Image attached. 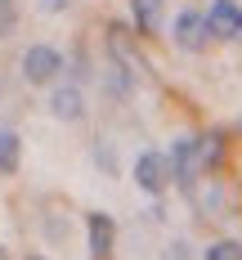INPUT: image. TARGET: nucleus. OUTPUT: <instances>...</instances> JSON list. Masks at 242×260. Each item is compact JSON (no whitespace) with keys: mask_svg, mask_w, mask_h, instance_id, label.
Listing matches in <instances>:
<instances>
[{"mask_svg":"<svg viewBox=\"0 0 242 260\" xmlns=\"http://www.w3.org/2000/svg\"><path fill=\"white\" fill-rule=\"evenodd\" d=\"M170 175H175L170 157H161V153H139V161H134V180H139L144 193H161V188L170 184Z\"/></svg>","mask_w":242,"mask_h":260,"instance_id":"1","label":"nucleus"},{"mask_svg":"<svg viewBox=\"0 0 242 260\" xmlns=\"http://www.w3.org/2000/svg\"><path fill=\"white\" fill-rule=\"evenodd\" d=\"M58 68H63V54L50 50V45H31V50L23 54V77L31 81V85L54 81V77H58Z\"/></svg>","mask_w":242,"mask_h":260,"instance_id":"2","label":"nucleus"},{"mask_svg":"<svg viewBox=\"0 0 242 260\" xmlns=\"http://www.w3.org/2000/svg\"><path fill=\"white\" fill-rule=\"evenodd\" d=\"M175 41H180V45H184V50H206V41H211V23H206V14H193V9H188V14H180V18H175Z\"/></svg>","mask_w":242,"mask_h":260,"instance_id":"3","label":"nucleus"},{"mask_svg":"<svg viewBox=\"0 0 242 260\" xmlns=\"http://www.w3.org/2000/svg\"><path fill=\"white\" fill-rule=\"evenodd\" d=\"M85 229H90V260H108L112 256V242H117V224L108 220L103 211H90Z\"/></svg>","mask_w":242,"mask_h":260,"instance_id":"4","label":"nucleus"},{"mask_svg":"<svg viewBox=\"0 0 242 260\" xmlns=\"http://www.w3.org/2000/svg\"><path fill=\"white\" fill-rule=\"evenodd\" d=\"M206 23H211V36H220V41H233L242 31V9L233 5V0H215L211 14H206Z\"/></svg>","mask_w":242,"mask_h":260,"instance_id":"5","label":"nucleus"},{"mask_svg":"<svg viewBox=\"0 0 242 260\" xmlns=\"http://www.w3.org/2000/svg\"><path fill=\"white\" fill-rule=\"evenodd\" d=\"M108 50H112V58H126V63H130V72H139V68H144V63L134 58L130 27H121V23H112V27H108Z\"/></svg>","mask_w":242,"mask_h":260,"instance_id":"6","label":"nucleus"},{"mask_svg":"<svg viewBox=\"0 0 242 260\" xmlns=\"http://www.w3.org/2000/svg\"><path fill=\"white\" fill-rule=\"evenodd\" d=\"M130 14H134V31L148 36L161 27V0H130Z\"/></svg>","mask_w":242,"mask_h":260,"instance_id":"7","label":"nucleus"},{"mask_svg":"<svg viewBox=\"0 0 242 260\" xmlns=\"http://www.w3.org/2000/svg\"><path fill=\"white\" fill-rule=\"evenodd\" d=\"M54 117H63V121H77L81 112H85V104H81V90H72V85H63V90H54Z\"/></svg>","mask_w":242,"mask_h":260,"instance_id":"8","label":"nucleus"},{"mask_svg":"<svg viewBox=\"0 0 242 260\" xmlns=\"http://www.w3.org/2000/svg\"><path fill=\"white\" fill-rule=\"evenodd\" d=\"M18 161H23V139H18L14 130H0V171H5V175H14V171H18Z\"/></svg>","mask_w":242,"mask_h":260,"instance_id":"9","label":"nucleus"},{"mask_svg":"<svg viewBox=\"0 0 242 260\" xmlns=\"http://www.w3.org/2000/svg\"><path fill=\"white\" fill-rule=\"evenodd\" d=\"M220 157H224V139L220 135H197V161H202V171L220 166Z\"/></svg>","mask_w":242,"mask_h":260,"instance_id":"10","label":"nucleus"},{"mask_svg":"<svg viewBox=\"0 0 242 260\" xmlns=\"http://www.w3.org/2000/svg\"><path fill=\"white\" fill-rule=\"evenodd\" d=\"M206 260H242V242L220 238V242H211V247H206Z\"/></svg>","mask_w":242,"mask_h":260,"instance_id":"11","label":"nucleus"},{"mask_svg":"<svg viewBox=\"0 0 242 260\" xmlns=\"http://www.w3.org/2000/svg\"><path fill=\"white\" fill-rule=\"evenodd\" d=\"M14 23H18V5L14 0H0V36H9Z\"/></svg>","mask_w":242,"mask_h":260,"instance_id":"12","label":"nucleus"},{"mask_svg":"<svg viewBox=\"0 0 242 260\" xmlns=\"http://www.w3.org/2000/svg\"><path fill=\"white\" fill-rule=\"evenodd\" d=\"M41 9H50V14H58V9H67V0H41Z\"/></svg>","mask_w":242,"mask_h":260,"instance_id":"13","label":"nucleus"},{"mask_svg":"<svg viewBox=\"0 0 242 260\" xmlns=\"http://www.w3.org/2000/svg\"><path fill=\"white\" fill-rule=\"evenodd\" d=\"M27 260H45V256H27Z\"/></svg>","mask_w":242,"mask_h":260,"instance_id":"14","label":"nucleus"},{"mask_svg":"<svg viewBox=\"0 0 242 260\" xmlns=\"http://www.w3.org/2000/svg\"><path fill=\"white\" fill-rule=\"evenodd\" d=\"M0 260H5V247H0Z\"/></svg>","mask_w":242,"mask_h":260,"instance_id":"15","label":"nucleus"},{"mask_svg":"<svg viewBox=\"0 0 242 260\" xmlns=\"http://www.w3.org/2000/svg\"><path fill=\"white\" fill-rule=\"evenodd\" d=\"M238 41H242V31H238Z\"/></svg>","mask_w":242,"mask_h":260,"instance_id":"16","label":"nucleus"}]
</instances>
